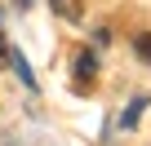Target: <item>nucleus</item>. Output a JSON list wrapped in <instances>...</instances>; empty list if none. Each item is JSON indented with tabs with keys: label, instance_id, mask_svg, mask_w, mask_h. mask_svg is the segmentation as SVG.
Segmentation results:
<instances>
[{
	"label": "nucleus",
	"instance_id": "1",
	"mask_svg": "<svg viewBox=\"0 0 151 146\" xmlns=\"http://www.w3.org/2000/svg\"><path fill=\"white\" fill-rule=\"evenodd\" d=\"M76 71H80V75H93V71H98V58L93 53H80V58H76Z\"/></svg>",
	"mask_w": 151,
	"mask_h": 146
},
{
	"label": "nucleus",
	"instance_id": "2",
	"mask_svg": "<svg viewBox=\"0 0 151 146\" xmlns=\"http://www.w3.org/2000/svg\"><path fill=\"white\" fill-rule=\"evenodd\" d=\"M133 49H138V58H142V62H151V31H142V36L133 40Z\"/></svg>",
	"mask_w": 151,
	"mask_h": 146
},
{
	"label": "nucleus",
	"instance_id": "3",
	"mask_svg": "<svg viewBox=\"0 0 151 146\" xmlns=\"http://www.w3.org/2000/svg\"><path fill=\"white\" fill-rule=\"evenodd\" d=\"M53 9H58V14H76V9L67 5V0H53Z\"/></svg>",
	"mask_w": 151,
	"mask_h": 146
}]
</instances>
